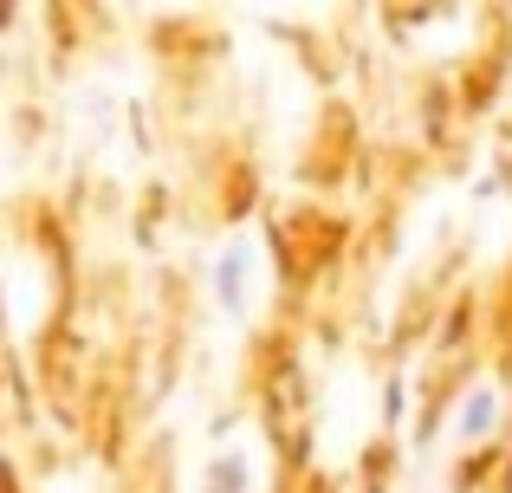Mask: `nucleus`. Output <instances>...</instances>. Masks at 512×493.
Returning a JSON list of instances; mask_svg holds the SVG:
<instances>
[{
    "mask_svg": "<svg viewBox=\"0 0 512 493\" xmlns=\"http://www.w3.org/2000/svg\"><path fill=\"white\" fill-rule=\"evenodd\" d=\"M247 487V455H214L208 461V493H240Z\"/></svg>",
    "mask_w": 512,
    "mask_h": 493,
    "instance_id": "nucleus-3",
    "label": "nucleus"
},
{
    "mask_svg": "<svg viewBox=\"0 0 512 493\" xmlns=\"http://www.w3.org/2000/svg\"><path fill=\"white\" fill-rule=\"evenodd\" d=\"M493 422H500V390L480 383V390L461 403V416H454V435H461V442H480V435H493Z\"/></svg>",
    "mask_w": 512,
    "mask_h": 493,
    "instance_id": "nucleus-1",
    "label": "nucleus"
},
{
    "mask_svg": "<svg viewBox=\"0 0 512 493\" xmlns=\"http://www.w3.org/2000/svg\"><path fill=\"white\" fill-rule=\"evenodd\" d=\"M247 260H253V247H247V241H234V247L221 253L214 292H221V305H227V312H247V292H240V286H247Z\"/></svg>",
    "mask_w": 512,
    "mask_h": 493,
    "instance_id": "nucleus-2",
    "label": "nucleus"
}]
</instances>
